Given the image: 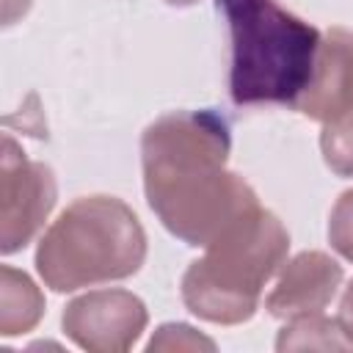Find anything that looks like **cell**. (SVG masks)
Segmentation results:
<instances>
[{
	"label": "cell",
	"instance_id": "9a60e30c",
	"mask_svg": "<svg viewBox=\"0 0 353 353\" xmlns=\"http://www.w3.org/2000/svg\"><path fill=\"white\" fill-rule=\"evenodd\" d=\"M30 0H6V25H11L19 14H25Z\"/></svg>",
	"mask_w": 353,
	"mask_h": 353
},
{
	"label": "cell",
	"instance_id": "52a82bcc",
	"mask_svg": "<svg viewBox=\"0 0 353 353\" xmlns=\"http://www.w3.org/2000/svg\"><path fill=\"white\" fill-rule=\"evenodd\" d=\"M342 284V265L323 251H301L292 256L270 295L265 298V309L279 320H295L309 314H323V309L334 301Z\"/></svg>",
	"mask_w": 353,
	"mask_h": 353
},
{
	"label": "cell",
	"instance_id": "5b68a950",
	"mask_svg": "<svg viewBox=\"0 0 353 353\" xmlns=\"http://www.w3.org/2000/svg\"><path fill=\"white\" fill-rule=\"evenodd\" d=\"M55 207V176L44 163L30 160L11 135L3 138L0 157V251L25 248Z\"/></svg>",
	"mask_w": 353,
	"mask_h": 353
},
{
	"label": "cell",
	"instance_id": "5bb4252c",
	"mask_svg": "<svg viewBox=\"0 0 353 353\" xmlns=\"http://www.w3.org/2000/svg\"><path fill=\"white\" fill-rule=\"evenodd\" d=\"M336 323L342 328V334L350 339L353 345V281L345 287V295L339 301V314H336Z\"/></svg>",
	"mask_w": 353,
	"mask_h": 353
},
{
	"label": "cell",
	"instance_id": "30bf717a",
	"mask_svg": "<svg viewBox=\"0 0 353 353\" xmlns=\"http://www.w3.org/2000/svg\"><path fill=\"white\" fill-rule=\"evenodd\" d=\"M350 339L342 334L339 323L323 314L295 317L279 331L276 350H347Z\"/></svg>",
	"mask_w": 353,
	"mask_h": 353
},
{
	"label": "cell",
	"instance_id": "8fae6325",
	"mask_svg": "<svg viewBox=\"0 0 353 353\" xmlns=\"http://www.w3.org/2000/svg\"><path fill=\"white\" fill-rule=\"evenodd\" d=\"M320 152L336 176H353V110L325 121L320 132Z\"/></svg>",
	"mask_w": 353,
	"mask_h": 353
},
{
	"label": "cell",
	"instance_id": "7c38bea8",
	"mask_svg": "<svg viewBox=\"0 0 353 353\" xmlns=\"http://www.w3.org/2000/svg\"><path fill=\"white\" fill-rule=\"evenodd\" d=\"M146 350H215V342L185 323H165L154 331Z\"/></svg>",
	"mask_w": 353,
	"mask_h": 353
},
{
	"label": "cell",
	"instance_id": "7a4b0ae2",
	"mask_svg": "<svg viewBox=\"0 0 353 353\" xmlns=\"http://www.w3.org/2000/svg\"><path fill=\"white\" fill-rule=\"evenodd\" d=\"M215 6L232 36V99L292 108L314 74L320 30L276 0H215Z\"/></svg>",
	"mask_w": 353,
	"mask_h": 353
},
{
	"label": "cell",
	"instance_id": "9c48e42d",
	"mask_svg": "<svg viewBox=\"0 0 353 353\" xmlns=\"http://www.w3.org/2000/svg\"><path fill=\"white\" fill-rule=\"evenodd\" d=\"M44 314V295L33 279L11 265L0 268V334L17 336L33 331Z\"/></svg>",
	"mask_w": 353,
	"mask_h": 353
},
{
	"label": "cell",
	"instance_id": "3957f363",
	"mask_svg": "<svg viewBox=\"0 0 353 353\" xmlns=\"http://www.w3.org/2000/svg\"><path fill=\"white\" fill-rule=\"evenodd\" d=\"M143 259L146 232L138 215L116 196L72 201L36 248V270L55 292L121 281L138 273Z\"/></svg>",
	"mask_w": 353,
	"mask_h": 353
},
{
	"label": "cell",
	"instance_id": "ba28073f",
	"mask_svg": "<svg viewBox=\"0 0 353 353\" xmlns=\"http://www.w3.org/2000/svg\"><path fill=\"white\" fill-rule=\"evenodd\" d=\"M292 108L323 124L353 110V33L350 30L331 28L320 39L314 74Z\"/></svg>",
	"mask_w": 353,
	"mask_h": 353
},
{
	"label": "cell",
	"instance_id": "6da1fadb",
	"mask_svg": "<svg viewBox=\"0 0 353 353\" xmlns=\"http://www.w3.org/2000/svg\"><path fill=\"white\" fill-rule=\"evenodd\" d=\"M229 149V124L210 108L165 113L141 135L146 201L188 245L207 248L240 215L259 207L251 185L226 168Z\"/></svg>",
	"mask_w": 353,
	"mask_h": 353
},
{
	"label": "cell",
	"instance_id": "277c9868",
	"mask_svg": "<svg viewBox=\"0 0 353 353\" xmlns=\"http://www.w3.org/2000/svg\"><path fill=\"white\" fill-rule=\"evenodd\" d=\"M290 251V234L284 223L254 207L223 229L193 259L182 276L185 306L218 325H237L254 317L262 287L284 265Z\"/></svg>",
	"mask_w": 353,
	"mask_h": 353
},
{
	"label": "cell",
	"instance_id": "2e32d148",
	"mask_svg": "<svg viewBox=\"0 0 353 353\" xmlns=\"http://www.w3.org/2000/svg\"><path fill=\"white\" fill-rule=\"evenodd\" d=\"M163 3H168V6H193L199 0H163Z\"/></svg>",
	"mask_w": 353,
	"mask_h": 353
},
{
	"label": "cell",
	"instance_id": "4fadbf2b",
	"mask_svg": "<svg viewBox=\"0 0 353 353\" xmlns=\"http://www.w3.org/2000/svg\"><path fill=\"white\" fill-rule=\"evenodd\" d=\"M328 240L339 256L353 262V190H345L336 199L328 218Z\"/></svg>",
	"mask_w": 353,
	"mask_h": 353
},
{
	"label": "cell",
	"instance_id": "8992f818",
	"mask_svg": "<svg viewBox=\"0 0 353 353\" xmlns=\"http://www.w3.org/2000/svg\"><path fill=\"white\" fill-rule=\"evenodd\" d=\"M146 306L127 290H97L66 303L63 334L88 353H124L146 328Z\"/></svg>",
	"mask_w": 353,
	"mask_h": 353
}]
</instances>
